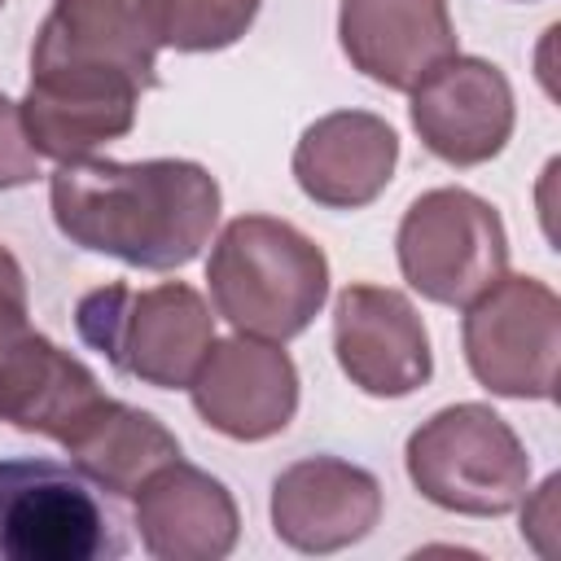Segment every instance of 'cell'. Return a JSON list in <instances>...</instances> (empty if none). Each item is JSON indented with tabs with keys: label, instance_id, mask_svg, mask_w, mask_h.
I'll return each mask as SVG.
<instances>
[{
	"label": "cell",
	"instance_id": "19",
	"mask_svg": "<svg viewBox=\"0 0 561 561\" xmlns=\"http://www.w3.org/2000/svg\"><path fill=\"white\" fill-rule=\"evenodd\" d=\"M35 175H39V153L26 140L22 105L0 92V193L4 188H22Z\"/></svg>",
	"mask_w": 561,
	"mask_h": 561
},
{
	"label": "cell",
	"instance_id": "2",
	"mask_svg": "<svg viewBox=\"0 0 561 561\" xmlns=\"http://www.w3.org/2000/svg\"><path fill=\"white\" fill-rule=\"evenodd\" d=\"M57 232L127 267L171 272L193 263L219 224V184L202 162L79 158L48 175Z\"/></svg>",
	"mask_w": 561,
	"mask_h": 561
},
{
	"label": "cell",
	"instance_id": "18",
	"mask_svg": "<svg viewBox=\"0 0 561 561\" xmlns=\"http://www.w3.org/2000/svg\"><path fill=\"white\" fill-rule=\"evenodd\" d=\"M158 48L175 53H219L237 44L263 0H145Z\"/></svg>",
	"mask_w": 561,
	"mask_h": 561
},
{
	"label": "cell",
	"instance_id": "13",
	"mask_svg": "<svg viewBox=\"0 0 561 561\" xmlns=\"http://www.w3.org/2000/svg\"><path fill=\"white\" fill-rule=\"evenodd\" d=\"M381 517V482L337 456H307L272 482V530L294 552H337L359 543Z\"/></svg>",
	"mask_w": 561,
	"mask_h": 561
},
{
	"label": "cell",
	"instance_id": "20",
	"mask_svg": "<svg viewBox=\"0 0 561 561\" xmlns=\"http://www.w3.org/2000/svg\"><path fill=\"white\" fill-rule=\"evenodd\" d=\"M557 491H561V478L552 473V478L539 486L535 504H526V508H522V539H535L539 530H552V526H557V513H552V504H557Z\"/></svg>",
	"mask_w": 561,
	"mask_h": 561
},
{
	"label": "cell",
	"instance_id": "12",
	"mask_svg": "<svg viewBox=\"0 0 561 561\" xmlns=\"http://www.w3.org/2000/svg\"><path fill=\"white\" fill-rule=\"evenodd\" d=\"M412 127L447 167L491 162L513 136V88L486 57H447L412 88Z\"/></svg>",
	"mask_w": 561,
	"mask_h": 561
},
{
	"label": "cell",
	"instance_id": "10",
	"mask_svg": "<svg viewBox=\"0 0 561 561\" xmlns=\"http://www.w3.org/2000/svg\"><path fill=\"white\" fill-rule=\"evenodd\" d=\"M337 368L373 399H403L434 377L430 333L408 294L386 285H346L333 302Z\"/></svg>",
	"mask_w": 561,
	"mask_h": 561
},
{
	"label": "cell",
	"instance_id": "6",
	"mask_svg": "<svg viewBox=\"0 0 561 561\" xmlns=\"http://www.w3.org/2000/svg\"><path fill=\"white\" fill-rule=\"evenodd\" d=\"M127 526L79 469L18 456L0 460V561H114Z\"/></svg>",
	"mask_w": 561,
	"mask_h": 561
},
{
	"label": "cell",
	"instance_id": "7",
	"mask_svg": "<svg viewBox=\"0 0 561 561\" xmlns=\"http://www.w3.org/2000/svg\"><path fill=\"white\" fill-rule=\"evenodd\" d=\"M101 399L92 368L31 324L22 263L0 245V421L66 443Z\"/></svg>",
	"mask_w": 561,
	"mask_h": 561
},
{
	"label": "cell",
	"instance_id": "1",
	"mask_svg": "<svg viewBox=\"0 0 561 561\" xmlns=\"http://www.w3.org/2000/svg\"><path fill=\"white\" fill-rule=\"evenodd\" d=\"M158 88V39L145 0H53L31 44L22 127L39 158L79 162L136 127Z\"/></svg>",
	"mask_w": 561,
	"mask_h": 561
},
{
	"label": "cell",
	"instance_id": "5",
	"mask_svg": "<svg viewBox=\"0 0 561 561\" xmlns=\"http://www.w3.org/2000/svg\"><path fill=\"white\" fill-rule=\"evenodd\" d=\"M412 486L465 517H504L530 491V456L513 425L486 403H451L408 434Z\"/></svg>",
	"mask_w": 561,
	"mask_h": 561
},
{
	"label": "cell",
	"instance_id": "14",
	"mask_svg": "<svg viewBox=\"0 0 561 561\" xmlns=\"http://www.w3.org/2000/svg\"><path fill=\"white\" fill-rule=\"evenodd\" d=\"M337 39L346 61L390 92H412L438 61L456 57L447 0H342Z\"/></svg>",
	"mask_w": 561,
	"mask_h": 561
},
{
	"label": "cell",
	"instance_id": "16",
	"mask_svg": "<svg viewBox=\"0 0 561 561\" xmlns=\"http://www.w3.org/2000/svg\"><path fill=\"white\" fill-rule=\"evenodd\" d=\"M399 136L368 110H333L316 118L294 149L298 188L329 210H359L377 202L394 175Z\"/></svg>",
	"mask_w": 561,
	"mask_h": 561
},
{
	"label": "cell",
	"instance_id": "8",
	"mask_svg": "<svg viewBox=\"0 0 561 561\" xmlns=\"http://www.w3.org/2000/svg\"><path fill=\"white\" fill-rule=\"evenodd\" d=\"M394 254L403 280L438 307H469L508 272L504 219L469 188L421 193L399 219Z\"/></svg>",
	"mask_w": 561,
	"mask_h": 561
},
{
	"label": "cell",
	"instance_id": "4",
	"mask_svg": "<svg viewBox=\"0 0 561 561\" xmlns=\"http://www.w3.org/2000/svg\"><path fill=\"white\" fill-rule=\"evenodd\" d=\"M75 329L123 377H136L153 390H188L215 342V316L184 280L153 289H131L118 280L96 285L79 298Z\"/></svg>",
	"mask_w": 561,
	"mask_h": 561
},
{
	"label": "cell",
	"instance_id": "15",
	"mask_svg": "<svg viewBox=\"0 0 561 561\" xmlns=\"http://www.w3.org/2000/svg\"><path fill=\"white\" fill-rule=\"evenodd\" d=\"M136 526L158 561H224L237 548L241 513L219 478L175 456L136 491Z\"/></svg>",
	"mask_w": 561,
	"mask_h": 561
},
{
	"label": "cell",
	"instance_id": "3",
	"mask_svg": "<svg viewBox=\"0 0 561 561\" xmlns=\"http://www.w3.org/2000/svg\"><path fill=\"white\" fill-rule=\"evenodd\" d=\"M206 285L215 316L237 333L289 342L307 333L329 298V259L285 219L237 215L210 245Z\"/></svg>",
	"mask_w": 561,
	"mask_h": 561
},
{
	"label": "cell",
	"instance_id": "21",
	"mask_svg": "<svg viewBox=\"0 0 561 561\" xmlns=\"http://www.w3.org/2000/svg\"><path fill=\"white\" fill-rule=\"evenodd\" d=\"M0 9H4V0H0Z\"/></svg>",
	"mask_w": 561,
	"mask_h": 561
},
{
	"label": "cell",
	"instance_id": "17",
	"mask_svg": "<svg viewBox=\"0 0 561 561\" xmlns=\"http://www.w3.org/2000/svg\"><path fill=\"white\" fill-rule=\"evenodd\" d=\"M70 465L110 495H136L153 469L180 456V438L145 408L101 399L61 443Z\"/></svg>",
	"mask_w": 561,
	"mask_h": 561
},
{
	"label": "cell",
	"instance_id": "11",
	"mask_svg": "<svg viewBox=\"0 0 561 561\" xmlns=\"http://www.w3.org/2000/svg\"><path fill=\"white\" fill-rule=\"evenodd\" d=\"M188 399L215 434L263 443L280 434L298 412V368L280 351V342L237 333L210 342L188 381Z\"/></svg>",
	"mask_w": 561,
	"mask_h": 561
},
{
	"label": "cell",
	"instance_id": "9",
	"mask_svg": "<svg viewBox=\"0 0 561 561\" xmlns=\"http://www.w3.org/2000/svg\"><path fill=\"white\" fill-rule=\"evenodd\" d=\"M465 364L500 399H552L561 359V298L535 276H500L465 307Z\"/></svg>",
	"mask_w": 561,
	"mask_h": 561
}]
</instances>
